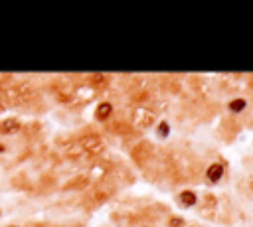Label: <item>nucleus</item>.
<instances>
[{"mask_svg":"<svg viewBox=\"0 0 253 227\" xmlns=\"http://www.w3.org/2000/svg\"><path fill=\"white\" fill-rule=\"evenodd\" d=\"M206 176H208V180H210V182H219V180H221V176H223V166H221L219 162L211 164V166L208 168Z\"/></svg>","mask_w":253,"mask_h":227,"instance_id":"1","label":"nucleus"},{"mask_svg":"<svg viewBox=\"0 0 253 227\" xmlns=\"http://www.w3.org/2000/svg\"><path fill=\"white\" fill-rule=\"evenodd\" d=\"M245 107H247V101H245V99H233V101L229 103V111H231V113H241Z\"/></svg>","mask_w":253,"mask_h":227,"instance_id":"2","label":"nucleus"},{"mask_svg":"<svg viewBox=\"0 0 253 227\" xmlns=\"http://www.w3.org/2000/svg\"><path fill=\"white\" fill-rule=\"evenodd\" d=\"M180 201L190 207V205L196 203V193H194V191H182V193H180Z\"/></svg>","mask_w":253,"mask_h":227,"instance_id":"3","label":"nucleus"},{"mask_svg":"<svg viewBox=\"0 0 253 227\" xmlns=\"http://www.w3.org/2000/svg\"><path fill=\"white\" fill-rule=\"evenodd\" d=\"M109 113H111V105H109V103H101V105L97 107V116H99V118L109 116Z\"/></svg>","mask_w":253,"mask_h":227,"instance_id":"4","label":"nucleus"},{"mask_svg":"<svg viewBox=\"0 0 253 227\" xmlns=\"http://www.w3.org/2000/svg\"><path fill=\"white\" fill-rule=\"evenodd\" d=\"M14 128H18V122H16V120H6V122H2V126H0L2 132H12Z\"/></svg>","mask_w":253,"mask_h":227,"instance_id":"5","label":"nucleus"},{"mask_svg":"<svg viewBox=\"0 0 253 227\" xmlns=\"http://www.w3.org/2000/svg\"><path fill=\"white\" fill-rule=\"evenodd\" d=\"M166 134H168V124L162 122V124H160V136H166Z\"/></svg>","mask_w":253,"mask_h":227,"instance_id":"6","label":"nucleus"},{"mask_svg":"<svg viewBox=\"0 0 253 227\" xmlns=\"http://www.w3.org/2000/svg\"><path fill=\"white\" fill-rule=\"evenodd\" d=\"M0 152H2V146H0Z\"/></svg>","mask_w":253,"mask_h":227,"instance_id":"7","label":"nucleus"}]
</instances>
